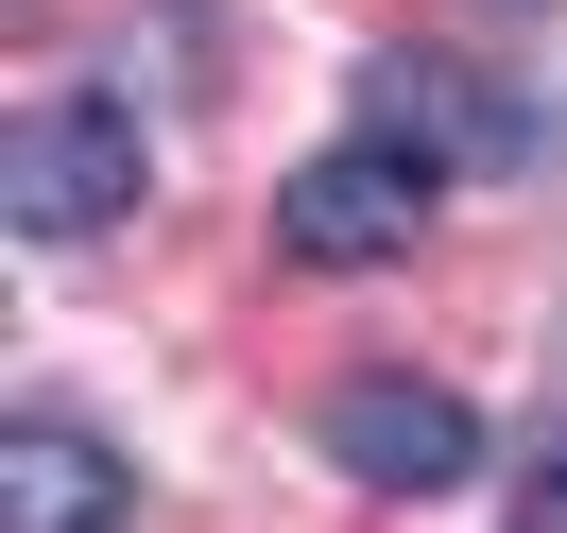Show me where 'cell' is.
Masks as SVG:
<instances>
[{
  "label": "cell",
  "mask_w": 567,
  "mask_h": 533,
  "mask_svg": "<svg viewBox=\"0 0 567 533\" xmlns=\"http://www.w3.org/2000/svg\"><path fill=\"white\" fill-rule=\"evenodd\" d=\"M121 499H138V464L104 430H70V413L0 430V533H121Z\"/></svg>",
  "instance_id": "cell-4"
},
{
  "label": "cell",
  "mask_w": 567,
  "mask_h": 533,
  "mask_svg": "<svg viewBox=\"0 0 567 533\" xmlns=\"http://www.w3.org/2000/svg\"><path fill=\"white\" fill-rule=\"evenodd\" d=\"M430 155H395V139H344V155H310V173L276 189V258H310V276H361V258H413V224H430Z\"/></svg>",
  "instance_id": "cell-2"
},
{
  "label": "cell",
  "mask_w": 567,
  "mask_h": 533,
  "mask_svg": "<svg viewBox=\"0 0 567 533\" xmlns=\"http://www.w3.org/2000/svg\"><path fill=\"white\" fill-rule=\"evenodd\" d=\"M138 104H35V121H0V224L18 242H86V224L138 207Z\"/></svg>",
  "instance_id": "cell-1"
},
{
  "label": "cell",
  "mask_w": 567,
  "mask_h": 533,
  "mask_svg": "<svg viewBox=\"0 0 567 533\" xmlns=\"http://www.w3.org/2000/svg\"><path fill=\"white\" fill-rule=\"evenodd\" d=\"M327 464L379 499H447L464 464H482V413H464L447 379H344L327 396Z\"/></svg>",
  "instance_id": "cell-3"
}]
</instances>
